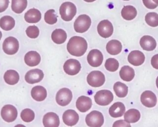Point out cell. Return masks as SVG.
<instances>
[{
	"label": "cell",
	"instance_id": "1",
	"mask_svg": "<svg viewBox=\"0 0 158 127\" xmlns=\"http://www.w3.org/2000/svg\"><path fill=\"white\" fill-rule=\"evenodd\" d=\"M88 43L86 40L79 36L72 37L67 45L68 52L75 56H81L86 51Z\"/></svg>",
	"mask_w": 158,
	"mask_h": 127
},
{
	"label": "cell",
	"instance_id": "2",
	"mask_svg": "<svg viewBox=\"0 0 158 127\" xmlns=\"http://www.w3.org/2000/svg\"><path fill=\"white\" fill-rule=\"evenodd\" d=\"M59 13L62 19L65 21H70L77 14V7L71 2H65L61 4Z\"/></svg>",
	"mask_w": 158,
	"mask_h": 127
},
{
	"label": "cell",
	"instance_id": "3",
	"mask_svg": "<svg viewBox=\"0 0 158 127\" xmlns=\"http://www.w3.org/2000/svg\"><path fill=\"white\" fill-rule=\"evenodd\" d=\"M91 20L90 17L86 14L79 15L75 20L73 27L76 32L83 33L86 32L90 27Z\"/></svg>",
	"mask_w": 158,
	"mask_h": 127
},
{
	"label": "cell",
	"instance_id": "4",
	"mask_svg": "<svg viewBox=\"0 0 158 127\" xmlns=\"http://www.w3.org/2000/svg\"><path fill=\"white\" fill-rule=\"evenodd\" d=\"M104 116L102 114L96 110H93L88 113L85 118V121L88 126L99 127L104 123Z\"/></svg>",
	"mask_w": 158,
	"mask_h": 127
},
{
	"label": "cell",
	"instance_id": "5",
	"mask_svg": "<svg viewBox=\"0 0 158 127\" xmlns=\"http://www.w3.org/2000/svg\"><path fill=\"white\" fill-rule=\"evenodd\" d=\"M86 79L88 84L90 86L99 87L104 84L105 76L104 74L99 71H93L88 74Z\"/></svg>",
	"mask_w": 158,
	"mask_h": 127
},
{
	"label": "cell",
	"instance_id": "6",
	"mask_svg": "<svg viewBox=\"0 0 158 127\" xmlns=\"http://www.w3.org/2000/svg\"><path fill=\"white\" fill-rule=\"evenodd\" d=\"M19 48V43L15 37H9L6 38L2 43V50L7 55H12L15 54Z\"/></svg>",
	"mask_w": 158,
	"mask_h": 127
},
{
	"label": "cell",
	"instance_id": "7",
	"mask_svg": "<svg viewBox=\"0 0 158 127\" xmlns=\"http://www.w3.org/2000/svg\"><path fill=\"white\" fill-rule=\"evenodd\" d=\"M114 99L112 93L108 90H101L94 95L96 103L101 106H106L110 103Z\"/></svg>",
	"mask_w": 158,
	"mask_h": 127
},
{
	"label": "cell",
	"instance_id": "8",
	"mask_svg": "<svg viewBox=\"0 0 158 127\" xmlns=\"http://www.w3.org/2000/svg\"><path fill=\"white\" fill-rule=\"evenodd\" d=\"M72 99V93L68 88H62L56 94V100L59 105L64 107L69 104Z\"/></svg>",
	"mask_w": 158,
	"mask_h": 127
},
{
	"label": "cell",
	"instance_id": "9",
	"mask_svg": "<svg viewBox=\"0 0 158 127\" xmlns=\"http://www.w3.org/2000/svg\"><path fill=\"white\" fill-rule=\"evenodd\" d=\"M2 118L6 122L10 123L15 120L18 112L16 108L12 105H6L2 107L1 112Z\"/></svg>",
	"mask_w": 158,
	"mask_h": 127
},
{
	"label": "cell",
	"instance_id": "10",
	"mask_svg": "<svg viewBox=\"0 0 158 127\" xmlns=\"http://www.w3.org/2000/svg\"><path fill=\"white\" fill-rule=\"evenodd\" d=\"M97 30L99 35L103 38L110 37L114 32V27L112 23L108 20H101L98 25Z\"/></svg>",
	"mask_w": 158,
	"mask_h": 127
},
{
	"label": "cell",
	"instance_id": "11",
	"mask_svg": "<svg viewBox=\"0 0 158 127\" xmlns=\"http://www.w3.org/2000/svg\"><path fill=\"white\" fill-rule=\"evenodd\" d=\"M87 61L91 66L99 67L103 61V55L99 50H91L87 56Z\"/></svg>",
	"mask_w": 158,
	"mask_h": 127
},
{
	"label": "cell",
	"instance_id": "12",
	"mask_svg": "<svg viewBox=\"0 0 158 127\" xmlns=\"http://www.w3.org/2000/svg\"><path fill=\"white\" fill-rule=\"evenodd\" d=\"M63 68L65 73L70 76H74L80 72L81 64L75 59H69L65 62Z\"/></svg>",
	"mask_w": 158,
	"mask_h": 127
},
{
	"label": "cell",
	"instance_id": "13",
	"mask_svg": "<svg viewBox=\"0 0 158 127\" xmlns=\"http://www.w3.org/2000/svg\"><path fill=\"white\" fill-rule=\"evenodd\" d=\"M44 77L43 72L40 69H33L28 71L25 76V79L28 84H35L40 82Z\"/></svg>",
	"mask_w": 158,
	"mask_h": 127
},
{
	"label": "cell",
	"instance_id": "14",
	"mask_svg": "<svg viewBox=\"0 0 158 127\" xmlns=\"http://www.w3.org/2000/svg\"><path fill=\"white\" fill-rule=\"evenodd\" d=\"M141 102L142 104L148 108L154 107L157 103V97L154 93L150 90H146L141 94Z\"/></svg>",
	"mask_w": 158,
	"mask_h": 127
},
{
	"label": "cell",
	"instance_id": "15",
	"mask_svg": "<svg viewBox=\"0 0 158 127\" xmlns=\"http://www.w3.org/2000/svg\"><path fill=\"white\" fill-rule=\"evenodd\" d=\"M64 123L69 126L75 125L79 120L78 114L73 110H67L62 115Z\"/></svg>",
	"mask_w": 158,
	"mask_h": 127
},
{
	"label": "cell",
	"instance_id": "16",
	"mask_svg": "<svg viewBox=\"0 0 158 127\" xmlns=\"http://www.w3.org/2000/svg\"><path fill=\"white\" fill-rule=\"evenodd\" d=\"M145 60V56L143 53L138 50H133L131 51L128 56V62L135 66L141 65Z\"/></svg>",
	"mask_w": 158,
	"mask_h": 127
},
{
	"label": "cell",
	"instance_id": "17",
	"mask_svg": "<svg viewBox=\"0 0 158 127\" xmlns=\"http://www.w3.org/2000/svg\"><path fill=\"white\" fill-rule=\"evenodd\" d=\"M43 123L46 127L59 126L60 120L58 115L54 112H49L44 115L43 118Z\"/></svg>",
	"mask_w": 158,
	"mask_h": 127
},
{
	"label": "cell",
	"instance_id": "18",
	"mask_svg": "<svg viewBox=\"0 0 158 127\" xmlns=\"http://www.w3.org/2000/svg\"><path fill=\"white\" fill-rule=\"evenodd\" d=\"M92 106V100L89 97L80 96L76 102V107L80 112H86L89 110Z\"/></svg>",
	"mask_w": 158,
	"mask_h": 127
},
{
	"label": "cell",
	"instance_id": "19",
	"mask_svg": "<svg viewBox=\"0 0 158 127\" xmlns=\"http://www.w3.org/2000/svg\"><path fill=\"white\" fill-rule=\"evenodd\" d=\"M24 61L28 66H36L40 63L41 56L38 52L35 51H30L25 54L24 56Z\"/></svg>",
	"mask_w": 158,
	"mask_h": 127
},
{
	"label": "cell",
	"instance_id": "20",
	"mask_svg": "<svg viewBox=\"0 0 158 127\" xmlns=\"http://www.w3.org/2000/svg\"><path fill=\"white\" fill-rule=\"evenodd\" d=\"M141 47L146 51L154 50L157 45L155 39L149 35H144L142 37L139 41Z\"/></svg>",
	"mask_w": 158,
	"mask_h": 127
},
{
	"label": "cell",
	"instance_id": "21",
	"mask_svg": "<svg viewBox=\"0 0 158 127\" xmlns=\"http://www.w3.org/2000/svg\"><path fill=\"white\" fill-rule=\"evenodd\" d=\"M32 98L38 102L43 101L47 97V91L44 87L41 85L35 86L31 90Z\"/></svg>",
	"mask_w": 158,
	"mask_h": 127
},
{
	"label": "cell",
	"instance_id": "22",
	"mask_svg": "<svg viewBox=\"0 0 158 127\" xmlns=\"http://www.w3.org/2000/svg\"><path fill=\"white\" fill-rule=\"evenodd\" d=\"M125 112V107L122 102H118L114 103L109 110L110 115L113 118L122 116Z\"/></svg>",
	"mask_w": 158,
	"mask_h": 127
},
{
	"label": "cell",
	"instance_id": "23",
	"mask_svg": "<svg viewBox=\"0 0 158 127\" xmlns=\"http://www.w3.org/2000/svg\"><path fill=\"white\" fill-rule=\"evenodd\" d=\"M41 18L40 11L36 9L33 8L29 9L24 15V19L28 23H37Z\"/></svg>",
	"mask_w": 158,
	"mask_h": 127
},
{
	"label": "cell",
	"instance_id": "24",
	"mask_svg": "<svg viewBox=\"0 0 158 127\" xmlns=\"http://www.w3.org/2000/svg\"><path fill=\"white\" fill-rule=\"evenodd\" d=\"M122 49V43L117 40H111L106 45L107 51L112 55H118L121 52Z\"/></svg>",
	"mask_w": 158,
	"mask_h": 127
},
{
	"label": "cell",
	"instance_id": "25",
	"mask_svg": "<svg viewBox=\"0 0 158 127\" xmlns=\"http://www.w3.org/2000/svg\"><path fill=\"white\" fill-rule=\"evenodd\" d=\"M67 38V33L65 30L61 28H57L54 30L51 34L52 40L57 44H62L64 43Z\"/></svg>",
	"mask_w": 158,
	"mask_h": 127
},
{
	"label": "cell",
	"instance_id": "26",
	"mask_svg": "<svg viewBox=\"0 0 158 127\" xmlns=\"http://www.w3.org/2000/svg\"><path fill=\"white\" fill-rule=\"evenodd\" d=\"M119 75L122 80L129 82L134 78L135 71L129 66H124L120 69Z\"/></svg>",
	"mask_w": 158,
	"mask_h": 127
},
{
	"label": "cell",
	"instance_id": "27",
	"mask_svg": "<svg viewBox=\"0 0 158 127\" xmlns=\"http://www.w3.org/2000/svg\"><path fill=\"white\" fill-rule=\"evenodd\" d=\"M121 15L124 19L127 20H131L136 17L137 15V11L136 8L132 6H125L122 9Z\"/></svg>",
	"mask_w": 158,
	"mask_h": 127
},
{
	"label": "cell",
	"instance_id": "28",
	"mask_svg": "<svg viewBox=\"0 0 158 127\" xmlns=\"http://www.w3.org/2000/svg\"><path fill=\"white\" fill-rule=\"evenodd\" d=\"M4 79L7 84L9 85H15L19 81V74L15 70H7L4 73Z\"/></svg>",
	"mask_w": 158,
	"mask_h": 127
},
{
	"label": "cell",
	"instance_id": "29",
	"mask_svg": "<svg viewBox=\"0 0 158 127\" xmlns=\"http://www.w3.org/2000/svg\"><path fill=\"white\" fill-rule=\"evenodd\" d=\"M140 116V113L138 110L131 108L125 113L124 120L128 123H133L137 122L139 120Z\"/></svg>",
	"mask_w": 158,
	"mask_h": 127
},
{
	"label": "cell",
	"instance_id": "30",
	"mask_svg": "<svg viewBox=\"0 0 158 127\" xmlns=\"http://www.w3.org/2000/svg\"><path fill=\"white\" fill-rule=\"evenodd\" d=\"M15 26V20L9 15L3 16L0 19V27L4 30H12Z\"/></svg>",
	"mask_w": 158,
	"mask_h": 127
},
{
	"label": "cell",
	"instance_id": "31",
	"mask_svg": "<svg viewBox=\"0 0 158 127\" xmlns=\"http://www.w3.org/2000/svg\"><path fill=\"white\" fill-rule=\"evenodd\" d=\"M113 89L116 95L118 97H125L128 94V87L122 82H116L114 85Z\"/></svg>",
	"mask_w": 158,
	"mask_h": 127
},
{
	"label": "cell",
	"instance_id": "32",
	"mask_svg": "<svg viewBox=\"0 0 158 127\" xmlns=\"http://www.w3.org/2000/svg\"><path fill=\"white\" fill-rule=\"evenodd\" d=\"M27 6V0H12V10L17 13H22Z\"/></svg>",
	"mask_w": 158,
	"mask_h": 127
},
{
	"label": "cell",
	"instance_id": "33",
	"mask_svg": "<svg viewBox=\"0 0 158 127\" xmlns=\"http://www.w3.org/2000/svg\"><path fill=\"white\" fill-rule=\"evenodd\" d=\"M145 21L151 27L158 26V14L156 12H148L145 16Z\"/></svg>",
	"mask_w": 158,
	"mask_h": 127
},
{
	"label": "cell",
	"instance_id": "34",
	"mask_svg": "<svg viewBox=\"0 0 158 127\" xmlns=\"http://www.w3.org/2000/svg\"><path fill=\"white\" fill-rule=\"evenodd\" d=\"M104 66L107 71L110 72H115L118 69L119 63L116 59L110 58L106 59Z\"/></svg>",
	"mask_w": 158,
	"mask_h": 127
},
{
	"label": "cell",
	"instance_id": "35",
	"mask_svg": "<svg viewBox=\"0 0 158 127\" xmlns=\"http://www.w3.org/2000/svg\"><path fill=\"white\" fill-rule=\"evenodd\" d=\"M44 20L47 24L50 25L54 24L57 22V16L56 15L54 9H49L45 12Z\"/></svg>",
	"mask_w": 158,
	"mask_h": 127
},
{
	"label": "cell",
	"instance_id": "36",
	"mask_svg": "<svg viewBox=\"0 0 158 127\" xmlns=\"http://www.w3.org/2000/svg\"><path fill=\"white\" fill-rule=\"evenodd\" d=\"M20 117L23 121L30 122L32 121L35 118V113L30 108H25L22 111Z\"/></svg>",
	"mask_w": 158,
	"mask_h": 127
},
{
	"label": "cell",
	"instance_id": "37",
	"mask_svg": "<svg viewBox=\"0 0 158 127\" xmlns=\"http://www.w3.org/2000/svg\"><path fill=\"white\" fill-rule=\"evenodd\" d=\"M40 33L39 28L36 25H31L26 29L27 35L31 38H36L38 37Z\"/></svg>",
	"mask_w": 158,
	"mask_h": 127
},
{
	"label": "cell",
	"instance_id": "38",
	"mask_svg": "<svg viewBox=\"0 0 158 127\" xmlns=\"http://www.w3.org/2000/svg\"><path fill=\"white\" fill-rule=\"evenodd\" d=\"M144 5L148 9H153L157 7L158 4L155 3L152 0H143Z\"/></svg>",
	"mask_w": 158,
	"mask_h": 127
},
{
	"label": "cell",
	"instance_id": "39",
	"mask_svg": "<svg viewBox=\"0 0 158 127\" xmlns=\"http://www.w3.org/2000/svg\"><path fill=\"white\" fill-rule=\"evenodd\" d=\"M9 0H0V13L5 11L8 7Z\"/></svg>",
	"mask_w": 158,
	"mask_h": 127
},
{
	"label": "cell",
	"instance_id": "40",
	"mask_svg": "<svg viewBox=\"0 0 158 127\" xmlns=\"http://www.w3.org/2000/svg\"><path fill=\"white\" fill-rule=\"evenodd\" d=\"M113 126H131V125L130 123H127L126 121L120 120L116 121L113 124Z\"/></svg>",
	"mask_w": 158,
	"mask_h": 127
},
{
	"label": "cell",
	"instance_id": "41",
	"mask_svg": "<svg viewBox=\"0 0 158 127\" xmlns=\"http://www.w3.org/2000/svg\"><path fill=\"white\" fill-rule=\"evenodd\" d=\"M151 65L156 69H158V54L154 55L151 60Z\"/></svg>",
	"mask_w": 158,
	"mask_h": 127
},
{
	"label": "cell",
	"instance_id": "42",
	"mask_svg": "<svg viewBox=\"0 0 158 127\" xmlns=\"http://www.w3.org/2000/svg\"><path fill=\"white\" fill-rule=\"evenodd\" d=\"M84 1L87 2H93V1H94L96 0H84Z\"/></svg>",
	"mask_w": 158,
	"mask_h": 127
},
{
	"label": "cell",
	"instance_id": "43",
	"mask_svg": "<svg viewBox=\"0 0 158 127\" xmlns=\"http://www.w3.org/2000/svg\"><path fill=\"white\" fill-rule=\"evenodd\" d=\"M156 85H157V87L158 89V77L156 79Z\"/></svg>",
	"mask_w": 158,
	"mask_h": 127
},
{
	"label": "cell",
	"instance_id": "44",
	"mask_svg": "<svg viewBox=\"0 0 158 127\" xmlns=\"http://www.w3.org/2000/svg\"><path fill=\"white\" fill-rule=\"evenodd\" d=\"M155 3H156V4H158V0H152Z\"/></svg>",
	"mask_w": 158,
	"mask_h": 127
},
{
	"label": "cell",
	"instance_id": "45",
	"mask_svg": "<svg viewBox=\"0 0 158 127\" xmlns=\"http://www.w3.org/2000/svg\"><path fill=\"white\" fill-rule=\"evenodd\" d=\"M1 38H2V32L0 31V40H1Z\"/></svg>",
	"mask_w": 158,
	"mask_h": 127
},
{
	"label": "cell",
	"instance_id": "46",
	"mask_svg": "<svg viewBox=\"0 0 158 127\" xmlns=\"http://www.w3.org/2000/svg\"><path fill=\"white\" fill-rule=\"evenodd\" d=\"M123 1H129V0H123Z\"/></svg>",
	"mask_w": 158,
	"mask_h": 127
}]
</instances>
